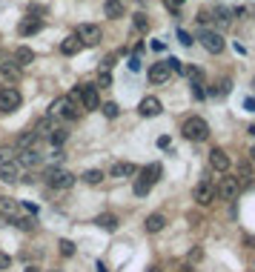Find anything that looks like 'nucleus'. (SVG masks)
Wrapping results in <instances>:
<instances>
[{
    "mask_svg": "<svg viewBox=\"0 0 255 272\" xmlns=\"http://www.w3.org/2000/svg\"><path fill=\"white\" fill-rule=\"evenodd\" d=\"M184 138L192 141V144L207 141V138H209V123L204 121V118H190V121L184 123Z\"/></svg>",
    "mask_w": 255,
    "mask_h": 272,
    "instance_id": "obj_1",
    "label": "nucleus"
},
{
    "mask_svg": "<svg viewBox=\"0 0 255 272\" xmlns=\"http://www.w3.org/2000/svg\"><path fill=\"white\" fill-rule=\"evenodd\" d=\"M46 183L52 186V189H72V183H75V175L72 172H66V169H58V166H52V169H46Z\"/></svg>",
    "mask_w": 255,
    "mask_h": 272,
    "instance_id": "obj_2",
    "label": "nucleus"
},
{
    "mask_svg": "<svg viewBox=\"0 0 255 272\" xmlns=\"http://www.w3.org/2000/svg\"><path fill=\"white\" fill-rule=\"evenodd\" d=\"M75 37L80 40V46H97V43L103 40V32H100V26H95V23H80L78 32H75Z\"/></svg>",
    "mask_w": 255,
    "mask_h": 272,
    "instance_id": "obj_3",
    "label": "nucleus"
},
{
    "mask_svg": "<svg viewBox=\"0 0 255 272\" xmlns=\"http://www.w3.org/2000/svg\"><path fill=\"white\" fill-rule=\"evenodd\" d=\"M20 103H23V95L15 86H3L0 89V112H15V109H20Z\"/></svg>",
    "mask_w": 255,
    "mask_h": 272,
    "instance_id": "obj_4",
    "label": "nucleus"
},
{
    "mask_svg": "<svg viewBox=\"0 0 255 272\" xmlns=\"http://www.w3.org/2000/svg\"><path fill=\"white\" fill-rule=\"evenodd\" d=\"M198 40H201V46L207 49V52H212V55H221L223 52V37H221V32H212V29H204L201 34H198Z\"/></svg>",
    "mask_w": 255,
    "mask_h": 272,
    "instance_id": "obj_5",
    "label": "nucleus"
},
{
    "mask_svg": "<svg viewBox=\"0 0 255 272\" xmlns=\"http://www.w3.org/2000/svg\"><path fill=\"white\" fill-rule=\"evenodd\" d=\"M215 195H218V192H215V183L212 181H201L195 189H192V198H195L198 207H209V204L215 201Z\"/></svg>",
    "mask_w": 255,
    "mask_h": 272,
    "instance_id": "obj_6",
    "label": "nucleus"
},
{
    "mask_svg": "<svg viewBox=\"0 0 255 272\" xmlns=\"http://www.w3.org/2000/svg\"><path fill=\"white\" fill-rule=\"evenodd\" d=\"M215 192H218V198H221V201H235V198H238V192H241V183H238V178H223L221 186H218Z\"/></svg>",
    "mask_w": 255,
    "mask_h": 272,
    "instance_id": "obj_7",
    "label": "nucleus"
},
{
    "mask_svg": "<svg viewBox=\"0 0 255 272\" xmlns=\"http://www.w3.org/2000/svg\"><path fill=\"white\" fill-rule=\"evenodd\" d=\"M20 215V207H17V201H12V198H0V221H15Z\"/></svg>",
    "mask_w": 255,
    "mask_h": 272,
    "instance_id": "obj_8",
    "label": "nucleus"
},
{
    "mask_svg": "<svg viewBox=\"0 0 255 272\" xmlns=\"http://www.w3.org/2000/svg\"><path fill=\"white\" fill-rule=\"evenodd\" d=\"M160 109H163V106H160V100H158V97H152V95H149V97H143V100H141V106H138V112H141L143 118H155V115H160Z\"/></svg>",
    "mask_w": 255,
    "mask_h": 272,
    "instance_id": "obj_9",
    "label": "nucleus"
},
{
    "mask_svg": "<svg viewBox=\"0 0 255 272\" xmlns=\"http://www.w3.org/2000/svg\"><path fill=\"white\" fill-rule=\"evenodd\" d=\"M209 166L215 172H229V155L223 149H212L209 152Z\"/></svg>",
    "mask_w": 255,
    "mask_h": 272,
    "instance_id": "obj_10",
    "label": "nucleus"
},
{
    "mask_svg": "<svg viewBox=\"0 0 255 272\" xmlns=\"http://www.w3.org/2000/svg\"><path fill=\"white\" fill-rule=\"evenodd\" d=\"M80 103H83V109H97L100 106L97 86H80Z\"/></svg>",
    "mask_w": 255,
    "mask_h": 272,
    "instance_id": "obj_11",
    "label": "nucleus"
},
{
    "mask_svg": "<svg viewBox=\"0 0 255 272\" xmlns=\"http://www.w3.org/2000/svg\"><path fill=\"white\" fill-rule=\"evenodd\" d=\"M169 75H172V69H169V63H166V61L155 63V66L149 69V80H152V83H166Z\"/></svg>",
    "mask_w": 255,
    "mask_h": 272,
    "instance_id": "obj_12",
    "label": "nucleus"
},
{
    "mask_svg": "<svg viewBox=\"0 0 255 272\" xmlns=\"http://www.w3.org/2000/svg\"><path fill=\"white\" fill-rule=\"evenodd\" d=\"M0 181L3 183H17L20 181V166L12 160V163H0Z\"/></svg>",
    "mask_w": 255,
    "mask_h": 272,
    "instance_id": "obj_13",
    "label": "nucleus"
},
{
    "mask_svg": "<svg viewBox=\"0 0 255 272\" xmlns=\"http://www.w3.org/2000/svg\"><path fill=\"white\" fill-rule=\"evenodd\" d=\"M135 172H138V166L129 163V160H118V163H112V169H109L112 178H129V175H135Z\"/></svg>",
    "mask_w": 255,
    "mask_h": 272,
    "instance_id": "obj_14",
    "label": "nucleus"
},
{
    "mask_svg": "<svg viewBox=\"0 0 255 272\" xmlns=\"http://www.w3.org/2000/svg\"><path fill=\"white\" fill-rule=\"evenodd\" d=\"M160 172H163V169H160V163H149V166H143V169H141V178H138V181H143V183H149V186H152V183H158Z\"/></svg>",
    "mask_w": 255,
    "mask_h": 272,
    "instance_id": "obj_15",
    "label": "nucleus"
},
{
    "mask_svg": "<svg viewBox=\"0 0 255 272\" xmlns=\"http://www.w3.org/2000/svg\"><path fill=\"white\" fill-rule=\"evenodd\" d=\"M40 163V152L37 149H20L17 152V166H37Z\"/></svg>",
    "mask_w": 255,
    "mask_h": 272,
    "instance_id": "obj_16",
    "label": "nucleus"
},
{
    "mask_svg": "<svg viewBox=\"0 0 255 272\" xmlns=\"http://www.w3.org/2000/svg\"><path fill=\"white\" fill-rule=\"evenodd\" d=\"M235 178H238L241 186H250L253 183V163L250 160H238V175Z\"/></svg>",
    "mask_w": 255,
    "mask_h": 272,
    "instance_id": "obj_17",
    "label": "nucleus"
},
{
    "mask_svg": "<svg viewBox=\"0 0 255 272\" xmlns=\"http://www.w3.org/2000/svg\"><path fill=\"white\" fill-rule=\"evenodd\" d=\"M0 75H3L6 80H12V83H15V80L20 78V66H17L15 61H0Z\"/></svg>",
    "mask_w": 255,
    "mask_h": 272,
    "instance_id": "obj_18",
    "label": "nucleus"
},
{
    "mask_svg": "<svg viewBox=\"0 0 255 272\" xmlns=\"http://www.w3.org/2000/svg\"><path fill=\"white\" fill-rule=\"evenodd\" d=\"M143 226H146V232H152V235H155V232H160V229L166 226V218H163L160 212H152V215L146 218V224H143Z\"/></svg>",
    "mask_w": 255,
    "mask_h": 272,
    "instance_id": "obj_19",
    "label": "nucleus"
},
{
    "mask_svg": "<svg viewBox=\"0 0 255 272\" xmlns=\"http://www.w3.org/2000/svg\"><path fill=\"white\" fill-rule=\"evenodd\" d=\"M40 29H43V20H40V17H29V20H23V23L17 26V32H20L23 37H26V34H37Z\"/></svg>",
    "mask_w": 255,
    "mask_h": 272,
    "instance_id": "obj_20",
    "label": "nucleus"
},
{
    "mask_svg": "<svg viewBox=\"0 0 255 272\" xmlns=\"http://www.w3.org/2000/svg\"><path fill=\"white\" fill-rule=\"evenodd\" d=\"M232 17H235V9H226V6L215 9V23H218V29H226V26L232 23Z\"/></svg>",
    "mask_w": 255,
    "mask_h": 272,
    "instance_id": "obj_21",
    "label": "nucleus"
},
{
    "mask_svg": "<svg viewBox=\"0 0 255 272\" xmlns=\"http://www.w3.org/2000/svg\"><path fill=\"white\" fill-rule=\"evenodd\" d=\"M103 15L112 17V20H115V17H124V3H121V0H106V3H103Z\"/></svg>",
    "mask_w": 255,
    "mask_h": 272,
    "instance_id": "obj_22",
    "label": "nucleus"
},
{
    "mask_svg": "<svg viewBox=\"0 0 255 272\" xmlns=\"http://www.w3.org/2000/svg\"><path fill=\"white\" fill-rule=\"evenodd\" d=\"M32 61H34V52L29 49V46H17V49H15V63H17L20 69H23L26 63H32Z\"/></svg>",
    "mask_w": 255,
    "mask_h": 272,
    "instance_id": "obj_23",
    "label": "nucleus"
},
{
    "mask_svg": "<svg viewBox=\"0 0 255 272\" xmlns=\"http://www.w3.org/2000/svg\"><path fill=\"white\" fill-rule=\"evenodd\" d=\"M181 72L190 78V83L192 86H204V72L198 69V66H181Z\"/></svg>",
    "mask_w": 255,
    "mask_h": 272,
    "instance_id": "obj_24",
    "label": "nucleus"
},
{
    "mask_svg": "<svg viewBox=\"0 0 255 272\" xmlns=\"http://www.w3.org/2000/svg\"><path fill=\"white\" fill-rule=\"evenodd\" d=\"M95 224L100 226V229H106V232L118 229V218H115V215H109V212H106V215H97V218H95Z\"/></svg>",
    "mask_w": 255,
    "mask_h": 272,
    "instance_id": "obj_25",
    "label": "nucleus"
},
{
    "mask_svg": "<svg viewBox=\"0 0 255 272\" xmlns=\"http://www.w3.org/2000/svg\"><path fill=\"white\" fill-rule=\"evenodd\" d=\"M61 52L64 55H78L80 52V40L78 37H66L64 43H61Z\"/></svg>",
    "mask_w": 255,
    "mask_h": 272,
    "instance_id": "obj_26",
    "label": "nucleus"
},
{
    "mask_svg": "<svg viewBox=\"0 0 255 272\" xmlns=\"http://www.w3.org/2000/svg\"><path fill=\"white\" fill-rule=\"evenodd\" d=\"M12 224H15L17 229H26V232H32V229H34V218H32V215H17Z\"/></svg>",
    "mask_w": 255,
    "mask_h": 272,
    "instance_id": "obj_27",
    "label": "nucleus"
},
{
    "mask_svg": "<svg viewBox=\"0 0 255 272\" xmlns=\"http://www.w3.org/2000/svg\"><path fill=\"white\" fill-rule=\"evenodd\" d=\"M229 89H232V80H229V78H221V80H218V86H212V89H209V95L223 97V95H229Z\"/></svg>",
    "mask_w": 255,
    "mask_h": 272,
    "instance_id": "obj_28",
    "label": "nucleus"
},
{
    "mask_svg": "<svg viewBox=\"0 0 255 272\" xmlns=\"http://www.w3.org/2000/svg\"><path fill=\"white\" fill-rule=\"evenodd\" d=\"M66 138H69V132H66L64 126H55V129H52V132H49V141H52V144H55V146H61V144H64Z\"/></svg>",
    "mask_w": 255,
    "mask_h": 272,
    "instance_id": "obj_29",
    "label": "nucleus"
},
{
    "mask_svg": "<svg viewBox=\"0 0 255 272\" xmlns=\"http://www.w3.org/2000/svg\"><path fill=\"white\" fill-rule=\"evenodd\" d=\"M80 178L89 183V186H97V183L103 181V172H100V169H86V172H83Z\"/></svg>",
    "mask_w": 255,
    "mask_h": 272,
    "instance_id": "obj_30",
    "label": "nucleus"
},
{
    "mask_svg": "<svg viewBox=\"0 0 255 272\" xmlns=\"http://www.w3.org/2000/svg\"><path fill=\"white\" fill-rule=\"evenodd\" d=\"M100 109H103V115H106V118H118V112H121V109H118V103H115V100H109V103H103V106H100Z\"/></svg>",
    "mask_w": 255,
    "mask_h": 272,
    "instance_id": "obj_31",
    "label": "nucleus"
},
{
    "mask_svg": "<svg viewBox=\"0 0 255 272\" xmlns=\"http://www.w3.org/2000/svg\"><path fill=\"white\" fill-rule=\"evenodd\" d=\"M132 26L138 32H146L149 29V20H146V15H135V20H132Z\"/></svg>",
    "mask_w": 255,
    "mask_h": 272,
    "instance_id": "obj_32",
    "label": "nucleus"
},
{
    "mask_svg": "<svg viewBox=\"0 0 255 272\" xmlns=\"http://www.w3.org/2000/svg\"><path fill=\"white\" fill-rule=\"evenodd\" d=\"M15 155H17V152L12 149V146H0V163H12Z\"/></svg>",
    "mask_w": 255,
    "mask_h": 272,
    "instance_id": "obj_33",
    "label": "nucleus"
},
{
    "mask_svg": "<svg viewBox=\"0 0 255 272\" xmlns=\"http://www.w3.org/2000/svg\"><path fill=\"white\" fill-rule=\"evenodd\" d=\"M132 189H135V195H138V198H143V195H149V189H152V186H149V183H143V181H135Z\"/></svg>",
    "mask_w": 255,
    "mask_h": 272,
    "instance_id": "obj_34",
    "label": "nucleus"
},
{
    "mask_svg": "<svg viewBox=\"0 0 255 272\" xmlns=\"http://www.w3.org/2000/svg\"><path fill=\"white\" fill-rule=\"evenodd\" d=\"M66 103H69V97H58V100L52 103V115H64Z\"/></svg>",
    "mask_w": 255,
    "mask_h": 272,
    "instance_id": "obj_35",
    "label": "nucleus"
},
{
    "mask_svg": "<svg viewBox=\"0 0 255 272\" xmlns=\"http://www.w3.org/2000/svg\"><path fill=\"white\" fill-rule=\"evenodd\" d=\"M106 86H112V75L109 72H100L97 75V89H106Z\"/></svg>",
    "mask_w": 255,
    "mask_h": 272,
    "instance_id": "obj_36",
    "label": "nucleus"
},
{
    "mask_svg": "<svg viewBox=\"0 0 255 272\" xmlns=\"http://www.w3.org/2000/svg\"><path fill=\"white\" fill-rule=\"evenodd\" d=\"M58 246H61V255H75V243H72V241H66V238H64Z\"/></svg>",
    "mask_w": 255,
    "mask_h": 272,
    "instance_id": "obj_37",
    "label": "nucleus"
},
{
    "mask_svg": "<svg viewBox=\"0 0 255 272\" xmlns=\"http://www.w3.org/2000/svg\"><path fill=\"white\" fill-rule=\"evenodd\" d=\"M178 40H181L184 46H192V34L190 32H184V29H178Z\"/></svg>",
    "mask_w": 255,
    "mask_h": 272,
    "instance_id": "obj_38",
    "label": "nucleus"
},
{
    "mask_svg": "<svg viewBox=\"0 0 255 272\" xmlns=\"http://www.w3.org/2000/svg\"><path fill=\"white\" fill-rule=\"evenodd\" d=\"M163 3H166V9H169V12H178L187 0H163Z\"/></svg>",
    "mask_w": 255,
    "mask_h": 272,
    "instance_id": "obj_39",
    "label": "nucleus"
},
{
    "mask_svg": "<svg viewBox=\"0 0 255 272\" xmlns=\"http://www.w3.org/2000/svg\"><path fill=\"white\" fill-rule=\"evenodd\" d=\"M129 69H132V72H138V69H141V61H138V55L129 61Z\"/></svg>",
    "mask_w": 255,
    "mask_h": 272,
    "instance_id": "obj_40",
    "label": "nucleus"
},
{
    "mask_svg": "<svg viewBox=\"0 0 255 272\" xmlns=\"http://www.w3.org/2000/svg\"><path fill=\"white\" fill-rule=\"evenodd\" d=\"M9 264H12V258H9V255H0V270H6Z\"/></svg>",
    "mask_w": 255,
    "mask_h": 272,
    "instance_id": "obj_41",
    "label": "nucleus"
},
{
    "mask_svg": "<svg viewBox=\"0 0 255 272\" xmlns=\"http://www.w3.org/2000/svg\"><path fill=\"white\" fill-rule=\"evenodd\" d=\"M209 20V12H198V23H207Z\"/></svg>",
    "mask_w": 255,
    "mask_h": 272,
    "instance_id": "obj_42",
    "label": "nucleus"
},
{
    "mask_svg": "<svg viewBox=\"0 0 255 272\" xmlns=\"http://www.w3.org/2000/svg\"><path fill=\"white\" fill-rule=\"evenodd\" d=\"M23 181H26V183H34V181H37V175H34V172H26V175H23Z\"/></svg>",
    "mask_w": 255,
    "mask_h": 272,
    "instance_id": "obj_43",
    "label": "nucleus"
},
{
    "mask_svg": "<svg viewBox=\"0 0 255 272\" xmlns=\"http://www.w3.org/2000/svg\"><path fill=\"white\" fill-rule=\"evenodd\" d=\"M192 95H195V97H204V95H207V92L201 89V86H192Z\"/></svg>",
    "mask_w": 255,
    "mask_h": 272,
    "instance_id": "obj_44",
    "label": "nucleus"
},
{
    "mask_svg": "<svg viewBox=\"0 0 255 272\" xmlns=\"http://www.w3.org/2000/svg\"><path fill=\"white\" fill-rule=\"evenodd\" d=\"M244 106H247V109H250V112H255V97H250V100H247V103H244Z\"/></svg>",
    "mask_w": 255,
    "mask_h": 272,
    "instance_id": "obj_45",
    "label": "nucleus"
},
{
    "mask_svg": "<svg viewBox=\"0 0 255 272\" xmlns=\"http://www.w3.org/2000/svg\"><path fill=\"white\" fill-rule=\"evenodd\" d=\"M250 163H255V146L250 149Z\"/></svg>",
    "mask_w": 255,
    "mask_h": 272,
    "instance_id": "obj_46",
    "label": "nucleus"
},
{
    "mask_svg": "<svg viewBox=\"0 0 255 272\" xmlns=\"http://www.w3.org/2000/svg\"><path fill=\"white\" fill-rule=\"evenodd\" d=\"M26 272H40V270H37V267H26Z\"/></svg>",
    "mask_w": 255,
    "mask_h": 272,
    "instance_id": "obj_47",
    "label": "nucleus"
},
{
    "mask_svg": "<svg viewBox=\"0 0 255 272\" xmlns=\"http://www.w3.org/2000/svg\"><path fill=\"white\" fill-rule=\"evenodd\" d=\"M97 272H106V270H103V264H97Z\"/></svg>",
    "mask_w": 255,
    "mask_h": 272,
    "instance_id": "obj_48",
    "label": "nucleus"
}]
</instances>
